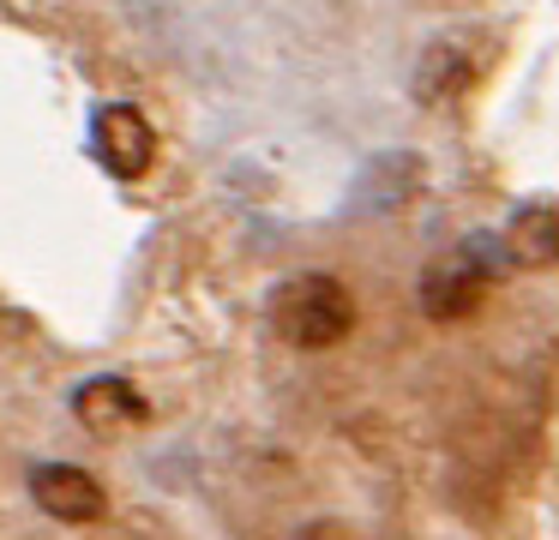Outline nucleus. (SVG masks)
Returning <instances> with one entry per match:
<instances>
[{"label": "nucleus", "mask_w": 559, "mask_h": 540, "mask_svg": "<svg viewBox=\"0 0 559 540\" xmlns=\"http://www.w3.org/2000/svg\"><path fill=\"white\" fill-rule=\"evenodd\" d=\"M271 331L289 348H337L343 336L355 331V295L343 276L331 271H301L289 283H277L271 295Z\"/></svg>", "instance_id": "1"}, {"label": "nucleus", "mask_w": 559, "mask_h": 540, "mask_svg": "<svg viewBox=\"0 0 559 540\" xmlns=\"http://www.w3.org/2000/svg\"><path fill=\"white\" fill-rule=\"evenodd\" d=\"M91 156L115 180H139L151 168V156H157V132H151V120L133 103H109L91 120Z\"/></svg>", "instance_id": "2"}, {"label": "nucleus", "mask_w": 559, "mask_h": 540, "mask_svg": "<svg viewBox=\"0 0 559 540\" xmlns=\"http://www.w3.org/2000/svg\"><path fill=\"white\" fill-rule=\"evenodd\" d=\"M481 295H487V259L469 247L445 252V259H433L421 271V312L439 324L469 319V312L481 307Z\"/></svg>", "instance_id": "3"}, {"label": "nucleus", "mask_w": 559, "mask_h": 540, "mask_svg": "<svg viewBox=\"0 0 559 540\" xmlns=\"http://www.w3.org/2000/svg\"><path fill=\"white\" fill-rule=\"evenodd\" d=\"M31 499H37L55 523H73V528L103 523V511H109V492L97 487V475H85V468H73V463L31 468Z\"/></svg>", "instance_id": "4"}, {"label": "nucleus", "mask_w": 559, "mask_h": 540, "mask_svg": "<svg viewBox=\"0 0 559 540\" xmlns=\"http://www.w3.org/2000/svg\"><path fill=\"white\" fill-rule=\"evenodd\" d=\"M73 415L85 420L91 432L109 439V432H127V427H139V420H151V408H145V396H139L127 379L103 372V379H91V384L73 391Z\"/></svg>", "instance_id": "5"}, {"label": "nucleus", "mask_w": 559, "mask_h": 540, "mask_svg": "<svg viewBox=\"0 0 559 540\" xmlns=\"http://www.w3.org/2000/svg\"><path fill=\"white\" fill-rule=\"evenodd\" d=\"M554 259H559L554 204H523L506 223V264H518V271H554Z\"/></svg>", "instance_id": "6"}]
</instances>
